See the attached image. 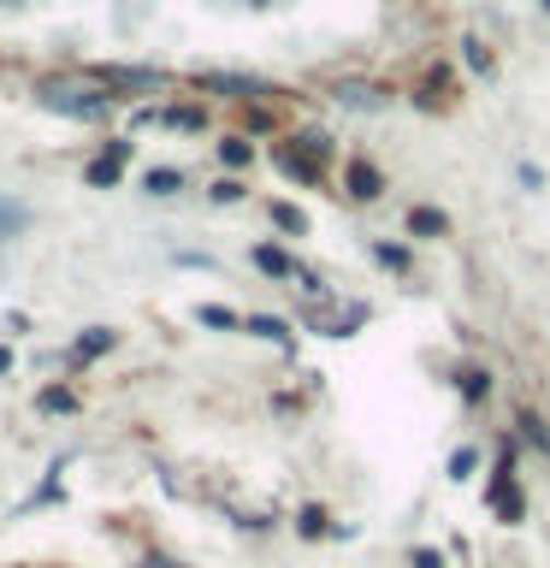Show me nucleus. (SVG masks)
Returning a JSON list of instances; mask_svg holds the SVG:
<instances>
[{
    "label": "nucleus",
    "instance_id": "1",
    "mask_svg": "<svg viewBox=\"0 0 550 568\" xmlns=\"http://www.w3.org/2000/svg\"><path fill=\"white\" fill-rule=\"evenodd\" d=\"M485 503L498 509V521H510V528L527 515V503H520V486H515V456H510V450L498 456V474H491V486H485Z\"/></svg>",
    "mask_w": 550,
    "mask_h": 568
},
{
    "label": "nucleus",
    "instance_id": "2",
    "mask_svg": "<svg viewBox=\"0 0 550 568\" xmlns=\"http://www.w3.org/2000/svg\"><path fill=\"white\" fill-rule=\"evenodd\" d=\"M42 107L71 113V119H107L113 95H83V90H60V83H48V90H42Z\"/></svg>",
    "mask_w": 550,
    "mask_h": 568
},
{
    "label": "nucleus",
    "instance_id": "3",
    "mask_svg": "<svg viewBox=\"0 0 550 568\" xmlns=\"http://www.w3.org/2000/svg\"><path fill=\"white\" fill-rule=\"evenodd\" d=\"M272 160H279V172H284V178H296V184H320V178H326V160H320V154H308L296 137L284 142V149L272 154Z\"/></svg>",
    "mask_w": 550,
    "mask_h": 568
},
{
    "label": "nucleus",
    "instance_id": "4",
    "mask_svg": "<svg viewBox=\"0 0 550 568\" xmlns=\"http://www.w3.org/2000/svg\"><path fill=\"white\" fill-rule=\"evenodd\" d=\"M95 83H107V90H161V71H149V66H101L95 71Z\"/></svg>",
    "mask_w": 550,
    "mask_h": 568
},
{
    "label": "nucleus",
    "instance_id": "5",
    "mask_svg": "<svg viewBox=\"0 0 550 568\" xmlns=\"http://www.w3.org/2000/svg\"><path fill=\"white\" fill-rule=\"evenodd\" d=\"M201 90H220V95H237V101H267V95H279L272 83H260V78H231V71H208V78H201Z\"/></svg>",
    "mask_w": 550,
    "mask_h": 568
},
{
    "label": "nucleus",
    "instance_id": "6",
    "mask_svg": "<svg viewBox=\"0 0 550 568\" xmlns=\"http://www.w3.org/2000/svg\"><path fill=\"white\" fill-rule=\"evenodd\" d=\"M125 160H130V142H107V154L90 166V184L95 189H107V184H119V172H125Z\"/></svg>",
    "mask_w": 550,
    "mask_h": 568
},
{
    "label": "nucleus",
    "instance_id": "7",
    "mask_svg": "<svg viewBox=\"0 0 550 568\" xmlns=\"http://www.w3.org/2000/svg\"><path fill=\"white\" fill-rule=\"evenodd\" d=\"M343 178H350V196L355 201H373L385 189V178H379V166H373V160H350V172H343Z\"/></svg>",
    "mask_w": 550,
    "mask_h": 568
},
{
    "label": "nucleus",
    "instance_id": "8",
    "mask_svg": "<svg viewBox=\"0 0 550 568\" xmlns=\"http://www.w3.org/2000/svg\"><path fill=\"white\" fill-rule=\"evenodd\" d=\"M255 267L272 273V279H296V260L284 255V250H272V243H260V250H255Z\"/></svg>",
    "mask_w": 550,
    "mask_h": 568
},
{
    "label": "nucleus",
    "instance_id": "9",
    "mask_svg": "<svg viewBox=\"0 0 550 568\" xmlns=\"http://www.w3.org/2000/svg\"><path fill=\"white\" fill-rule=\"evenodd\" d=\"M149 125H172V130H201V113L196 107H166V113H142Z\"/></svg>",
    "mask_w": 550,
    "mask_h": 568
},
{
    "label": "nucleus",
    "instance_id": "10",
    "mask_svg": "<svg viewBox=\"0 0 550 568\" xmlns=\"http://www.w3.org/2000/svg\"><path fill=\"white\" fill-rule=\"evenodd\" d=\"M409 231L432 237V231H444V213H438V208H414V213H409Z\"/></svg>",
    "mask_w": 550,
    "mask_h": 568
},
{
    "label": "nucleus",
    "instance_id": "11",
    "mask_svg": "<svg viewBox=\"0 0 550 568\" xmlns=\"http://www.w3.org/2000/svg\"><path fill=\"white\" fill-rule=\"evenodd\" d=\"M249 154H255V149H249L243 137H225V142H220V160H225V166H249Z\"/></svg>",
    "mask_w": 550,
    "mask_h": 568
},
{
    "label": "nucleus",
    "instance_id": "12",
    "mask_svg": "<svg viewBox=\"0 0 550 568\" xmlns=\"http://www.w3.org/2000/svg\"><path fill=\"white\" fill-rule=\"evenodd\" d=\"M184 184V172H172V166H161V172H149V196H172V189Z\"/></svg>",
    "mask_w": 550,
    "mask_h": 568
},
{
    "label": "nucleus",
    "instance_id": "13",
    "mask_svg": "<svg viewBox=\"0 0 550 568\" xmlns=\"http://www.w3.org/2000/svg\"><path fill=\"white\" fill-rule=\"evenodd\" d=\"M249 332H260V338H272V344L291 338V326H284V320H267V314H255V320H249Z\"/></svg>",
    "mask_w": 550,
    "mask_h": 568
},
{
    "label": "nucleus",
    "instance_id": "14",
    "mask_svg": "<svg viewBox=\"0 0 550 568\" xmlns=\"http://www.w3.org/2000/svg\"><path fill=\"white\" fill-rule=\"evenodd\" d=\"M101 349H113V332L101 326V332H90V338L78 344V361H90V356H101Z\"/></svg>",
    "mask_w": 550,
    "mask_h": 568
},
{
    "label": "nucleus",
    "instance_id": "15",
    "mask_svg": "<svg viewBox=\"0 0 550 568\" xmlns=\"http://www.w3.org/2000/svg\"><path fill=\"white\" fill-rule=\"evenodd\" d=\"M272 225H279V231H308V220H302L296 208H284V201L272 208Z\"/></svg>",
    "mask_w": 550,
    "mask_h": 568
},
{
    "label": "nucleus",
    "instance_id": "16",
    "mask_svg": "<svg viewBox=\"0 0 550 568\" xmlns=\"http://www.w3.org/2000/svg\"><path fill=\"white\" fill-rule=\"evenodd\" d=\"M485 391H491V379H485V373H461V397H468V403H480Z\"/></svg>",
    "mask_w": 550,
    "mask_h": 568
},
{
    "label": "nucleus",
    "instance_id": "17",
    "mask_svg": "<svg viewBox=\"0 0 550 568\" xmlns=\"http://www.w3.org/2000/svg\"><path fill=\"white\" fill-rule=\"evenodd\" d=\"M24 225V208H12V201H0V237H12V231Z\"/></svg>",
    "mask_w": 550,
    "mask_h": 568
},
{
    "label": "nucleus",
    "instance_id": "18",
    "mask_svg": "<svg viewBox=\"0 0 550 568\" xmlns=\"http://www.w3.org/2000/svg\"><path fill=\"white\" fill-rule=\"evenodd\" d=\"M201 326H220V332H231V326H237V314H231V309H201Z\"/></svg>",
    "mask_w": 550,
    "mask_h": 568
},
{
    "label": "nucleus",
    "instance_id": "19",
    "mask_svg": "<svg viewBox=\"0 0 550 568\" xmlns=\"http://www.w3.org/2000/svg\"><path fill=\"white\" fill-rule=\"evenodd\" d=\"M302 533L320 538V533H326V509H302Z\"/></svg>",
    "mask_w": 550,
    "mask_h": 568
},
{
    "label": "nucleus",
    "instance_id": "20",
    "mask_svg": "<svg viewBox=\"0 0 550 568\" xmlns=\"http://www.w3.org/2000/svg\"><path fill=\"white\" fill-rule=\"evenodd\" d=\"M473 474V450H456L450 456V479H468Z\"/></svg>",
    "mask_w": 550,
    "mask_h": 568
},
{
    "label": "nucleus",
    "instance_id": "21",
    "mask_svg": "<svg viewBox=\"0 0 550 568\" xmlns=\"http://www.w3.org/2000/svg\"><path fill=\"white\" fill-rule=\"evenodd\" d=\"M379 260H385V267H409V250H397V243H379Z\"/></svg>",
    "mask_w": 550,
    "mask_h": 568
},
{
    "label": "nucleus",
    "instance_id": "22",
    "mask_svg": "<svg viewBox=\"0 0 550 568\" xmlns=\"http://www.w3.org/2000/svg\"><path fill=\"white\" fill-rule=\"evenodd\" d=\"M42 409H54V415L71 409V391H48V397H42Z\"/></svg>",
    "mask_w": 550,
    "mask_h": 568
},
{
    "label": "nucleus",
    "instance_id": "23",
    "mask_svg": "<svg viewBox=\"0 0 550 568\" xmlns=\"http://www.w3.org/2000/svg\"><path fill=\"white\" fill-rule=\"evenodd\" d=\"M237 196H243V184H231V178L213 184V201H237Z\"/></svg>",
    "mask_w": 550,
    "mask_h": 568
},
{
    "label": "nucleus",
    "instance_id": "24",
    "mask_svg": "<svg viewBox=\"0 0 550 568\" xmlns=\"http://www.w3.org/2000/svg\"><path fill=\"white\" fill-rule=\"evenodd\" d=\"M409 563H414V568H444V557H438V550H414Z\"/></svg>",
    "mask_w": 550,
    "mask_h": 568
},
{
    "label": "nucleus",
    "instance_id": "25",
    "mask_svg": "<svg viewBox=\"0 0 550 568\" xmlns=\"http://www.w3.org/2000/svg\"><path fill=\"white\" fill-rule=\"evenodd\" d=\"M149 568H184V563H172V557H149Z\"/></svg>",
    "mask_w": 550,
    "mask_h": 568
}]
</instances>
